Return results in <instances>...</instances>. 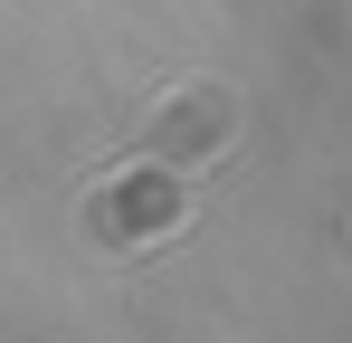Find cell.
<instances>
[{
	"label": "cell",
	"mask_w": 352,
	"mask_h": 343,
	"mask_svg": "<svg viewBox=\"0 0 352 343\" xmlns=\"http://www.w3.org/2000/svg\"><path fill=\"white\" fill-rule=\"evenodd\" d=\"M219 134H229V96H219V86H181L172 114H162V143H172V153H200V143H219Z\"/></svg>",
	"instance_id": "2"
},
{
	"label": "cell",
	"mask_w": 352,
	"mask_h": 343,
	"mask_svg": "<svg viewBox=\"0 0 352 343\" xmlns=\"http://www.w3.org/2000/svg\"><path fill=\"white\" fill-rule=\"evenodd\" d=\"M172 220H181V200L153 181V172H143V191H105V200H96V238H124V229L153 238V229H172Z\"/></svg>",
	"instance_id": "1"
}]
</instances>
